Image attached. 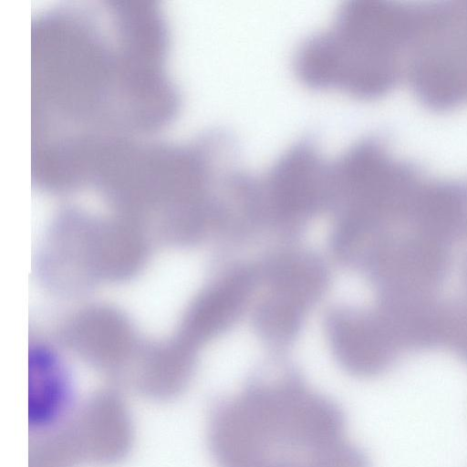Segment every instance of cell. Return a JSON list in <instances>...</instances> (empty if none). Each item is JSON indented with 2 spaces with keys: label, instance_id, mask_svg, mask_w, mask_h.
I'll use <instances>...</instances> for the list:
<instances>
[{
  "label": "cell",
  "instance_id": "6da1fadb",
  "mask_svg": "<svg viewBox=\"0 0 467 467\" xmlns=\"http://www.w3.org/2000/svg\"><path fill=\"white\" fill-rule=\"evenodd\" d=\"M390 44L389 9L376 2L348 1L327 28L300 45L295 72L311 88L375 97L389 81Z\"/></svg>",
  "mask_w": 467,
  "mask_h": 467
},
{
  "label": "cell",
  "instance_id": "7a4b0ae2",
  "mask_svg": "<svg viewBox=\"0 0 467 467\" xmlns=\"http://www.w3.org/2000/svg\"><path fill=\"white\" fill-rule=\"evenodd\" d=\"M330 162L309 140L294 144L256 179L257 200L285 218L311 213L328 202Z\"/></svg>",
  "mask_w": 467,
  "mask_h": 467
},
{
  "label": "cell",
  "instance_id": "3957f363",
  "mask_svg": "<svg viewBox=\"0 0 467 467\" xmlns=\"http://www.w3.org/2000/svg\"><path fill=\"white\" fill-rule=\"evenodd\" d=\"M67 384L56 356L36 347L29 353V418L36 428L52 424L66 408Z\"/></svg>",
  "mask_w": 467,
  "mask_h": 467
},
{
  "label": "cell",
  "instance_id": "277c9868",
  "mask_svg": "<svg viewBox=\"0 0 467 467\" xmlns=\"http://www.w3.org/2000/svg\"><path fill=\"white\" fill-rule=\"evenodd\" d=\"M302 462L305 467H369L366 453L345 438L310 452Z\"/></svg>",
  "mask_w": 467,
  "mask_h": 467
},
{
  "label": "cell",
  "instance_id": "5b68a950",
  "mask_svg": "<svg viewBox=\"0 0 467 467\" xmlns=\"http://www.w3.org/2000/svg\"><path fill=\"white\" fill-rule=\"evenodd\" d=\"M261 467H305L302 462L293 457H276Z\"/></svg>",
  "mask_w": 467,
  "mask_h": 467
}]
</instances>
